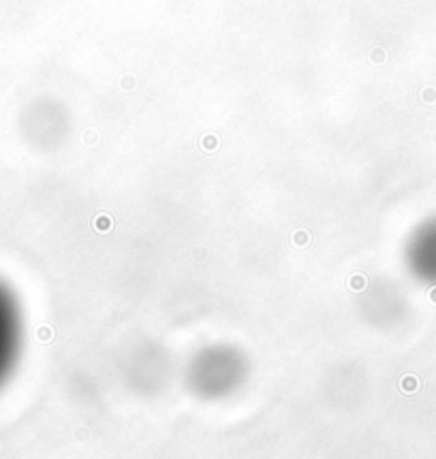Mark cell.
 I'll list each match as a JSON object with an SVG mask.
<instances>
[{"label": "cell", "mask_w": 436, "mask_h": 459, "mask_svg": "<svg viewBox=\"0 0 436 459\" xmlns=\"http://www.w3.org/2000/svg\"><path fill=\"white\" fill-rule=\"evenodd\" d=\"M19 342V318L11 293L0 284V382L9 374Z\"/></svg>", "instance_id": "obj_1"}, {"label": "cell", "mask_w": 436, "mask_h": 459, "mask_svg": "<svg viewBox=\"0 0 436 459\" xmlns=\"http://www.w3.org/2000/svg\"><path fill=\"white\" fill-rule=\"evenodd\" d=\"M413 265L428 282L436 284V220L419 231L413 244Z\"/></svg>", "instance_id": "obj_2"}]
</instances>
